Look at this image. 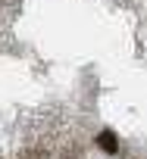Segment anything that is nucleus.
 Segmentation results:
<instances>
[{
	"label": "nucleus",
	"instance_id": "f257e3e1",
	"mask_svg": "<svg viewBox=\"0 0 147 159\" xmlns=\"http://www.w3.org/2000/svg\"><path fill=\"white\" fill-rule=\"evenodd\" d=\"M97 143H100L107 153H116V150H119V140H116V134H113V131H103V134L97 137Z\"/></svg>",
	"mask_w": 147,
	"mask_h": 159
}]
</instances>
